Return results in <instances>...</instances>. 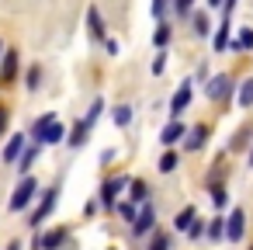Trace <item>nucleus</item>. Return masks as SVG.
Instances as JSON below:
<instances>
[{"label":"nucleus","instance_id":"obj_25","mask_svg":"<svg viewBox=\"0 0 253 250\" xmlns=\"http://www.w3.org/2000/svg\"><path fill=\"white\" fill-rule=\"evenodd\" d=\"M211 201H215V208H229V191L218 184V188H211Z\"/></svg>","mask_w":253,"mask_h":250},{"label":"nucleus","instance_id":"obj_19","mask_svg":"<svg viewBox=\"0 0 253 250\" xmlns=\"http://www.w3.org/2000/svg\"><path fill=\"white\" fill-rule=\"evenodd\" d=\"M128 191H132V201L146 205V198H149V184H146V181H132V184H128Z\"/></svg>","mask_w":253,"mask_h":250},{"label":"nucleus","instance_id":"obj_38","mask_svg":"<svg viewBox=\"0 0 253 250\" xmlns=\"http://www.w3.org/2000/svg\"><path fill=\"white\" fill-rule=\"evenodd\" d=\"M163 66H167V59H163V56H156V63H153V73H163Z\"/></svg>","mask_w":253,"mask_h":250},{"label":"nucleus","instance_id":"obj_28","mask_svg":"<svg viewBox=\"0 0 253 250\" xmlns=\"http://www.w3.org/2000/svg\"><path fill=\"white\" fill-rule=\"evenodd\" d=\"M170 39H173V32H170V25H160V28H156V35H153V42H156V46H167Z\"/></svg>","mask_w":253,"mask_h":250},{"label":"nucleus","instance_id":"obj_2","mask_svg":"<svg viewBox=\"0 0 253 250\" xmlns=\"http://www.w3.org/2000/svg\"><path fill=\"white\" fill-rule=\"evenodd\" d=\"M232 77H225V73H218V77H211L208 80V87H205V94L211 98V101H229L232 98Z\"/></svg>","mask_w":253,"mask_h":250},{"label":"nucleus","instance_id":"obj_5","mask_svg":"<svg viewBox=\"0 0 253 250\" xmlns=\"http://www.w3.org/2000/svg\"><path fill=\"white\" fill-rule=\"evenodd\" d=\"M128 184H132V181H128L125 174H122V177L104 181V184H101V205H108V208H111V205H115V198H118V191H125Z\"/></svg>","mask_w":253,"mask_h":250},{"label":"nucleus","instance_id":"obj_1","mask_svg":"<svg viewBox=\"0 0 253 250\" xmlns=\"http://www.w3.org/2000/svg\"><path fill=\"white\" fill-rule=\"evenodd\" d=\"M35 191H39V181L25 174V177H21V184H18V188H14V195H11V212H21V208L35 198Z\"/></svg>","mask_w":253,"mask_h":250},{"label":"nucleus","instance_id":"obj_17","mask_svg":"<svg viewBox=\"0 0 253 250\" xmlns=\"http://www.w3.org/2000/svg\"><path fill=\"white\" fill-rule=\"evenodd\" d=\"M229 18H222V25H218V32H215V49L222 52V49H229Z\"/></svg>","mask_w":253,"mask_h":250},{"label":"nucleus","instance_id":"obj_30","mask_svg":"<svg viewBox=\"0 0 253 250\" xmlns=\"http://www.w3.org/2000/svg\"><path fill=\"white\" fill-rule=\"evenodd\" d=\"M149 250H170V240H167V233H156V236L149 240Z\"/></svg>","mask_w":253,"mask_h":250},{"label":"nucleus","instance_id":"obj_32","mask_svg":"<svg viewBox=\"0 0 253 250\" xmlns=\"http://www.w3.org/2000/svg\"><path fill=\"white\" fill-rule=\"evenodd\" d=\"M39 80H42V70L32 66V70H28V91H39Z\"/></svg>","mask_w":253,"mask_h":250},{"label":"nucleus","instance_id":"obj_10","mask_svg":"<svg viewBox=\"0 0 253 250\" xmlns=\"http://www.w3.org/2000/svg\"><path fill=\"white\" fill-rule=\"evenodd\" d=\"M63 243H66V229H52V233L35 240V250H59Z\"/></svg>","mask_w":253,"mask_h":250},{"label":"nucleus","instance_id":"obj_31","mask_svg":"<svg viewBox=\"0 0 253 250\" xmlns=\"http://www.w3.org/2000/svg\"><path fill=\"white\" fill-rule=\"evenodd\" d=\"M205 229H208V222H198V219H194V222H191V229H187V236H191V240H201V236H205Z\"/></svg>","mask_w":253,"mask_h":250},{"label":"nucleus","instance_id":"obj_21","mask_svg":"<svg viewBox=\"0 0 253 250\" xmlns=\"http://www.w3.org/2000/svg\"><path fill=\"white\" fill-rule=\"evenodd\" d=\"M111 118H115V125H118V129H125V125L132 122V108H128V104H118Z\"/></svg>","mask_w":253,"mask_h":250},{"label":"nucleus","instance_id":"obj_11","mask_svg":"<svg viewBox=\"0 0 253 250\" xmlns=\"http://www.w3.org/2000/svg\"><path fill=\"white\" fill-rule=\"evenodd\" d=\"M184 136H187V129H184L180 122H170V125L160 132V143H163V146H177V143H184Z\"/></svg>","mask_w":253,"mask_h":250},{"label":"nucleus","instance_id":"obj_15","mask_svg":"<svg viewBox=\"0 0 253 250\" xmlns=\"http://www.w3.org/2000/svg\"><path fill=\"white\" fill-rule=\"evenodd\" d=\"M87 25H90V35H94V39H104V21H101V11H97V7L87 11Z\"/></svg>","mask_w":253,"mask_h":250},{"label":"nucleus","instance_id":"obj_24","mask_svg":"<svg viewBox=\"0 0 253 250\" xmlns=\"http://www.w3.org/2000/svg\"><path fill=\"white\" fill-rule=\"evenodd\" d=\"M101 111H104V101H101V98H97V101H94V104H90V111H87V118H84V125H87V129H90V125H94V122H97V118H101Z\"/></svg>","mask_w":253,"mask_h":250},{"label":"nucleus","instance_id":"obj_14","mask_svg":"<svg viewBox=\"0 0 253 250\" xmlns=\"http://www.w3.org/2000/svg\"><path fill=\"white\" fill-rule=\"evenodd\" d=\"M229 49H232V52H246V49H253V28H243L239 39L229 42Z\"/></svg>","mask_w":253,"mask_h":250},{"label":"nucleus","instance_id":"obj_37","mask_svg":"<svg viewBox=\"0 0 253 250\" xmlns=\"http://www.w3.org/2000/svg\"><path fill=\"white\" fill-rule=\"evenodd\" d=\"M7 118H11V115H7V108H4V104H0V132H4V129H7Z\"/></svg>","mask_w":253,"mask_h":250},{"label":"nucleus","instance_id":"obj_23","mask_svg":"<svg viewBox=\"0 0 253 250\" xmlns=\"http://www.w3.org/2000/svg\"><path fill=\"white\" fill-rule=\"evenodd\" d=\"M87 132H90V129H87L84 122H77V129L70 132V146H84V143H87Z\"/></svg>","mask_w":253,"mask_h":250},{"label":"nucleus","instance_id":"obj_35","mask_svg":"<svg viewBox=\"0 0 253 250\" xmlns=\"http://www.w3.org/2000/svg\"><path fill=\"white\" fill-rule=\"evenodd\" d=\"M163 11H167V0H153V18H163Z\"/></svg>","mask_w":253,"mask_h":250},{"label":"nucleus","instance_id":"obj_8","mask_svg":"<svg viewBox=\"0 0 253 250\" xmlns=\"http://www.w3.org/2000/svg\"><path fill=\"white\" fill-rule=\"evenodd\" d=\"M191 84H194V80H184V84L177 87V94L170 98V115H173V122H177V115L191 104Z\"/></svg>","mask_w":253,"mask_h":250},{"label":"nucleus","instance_id":"obj_12","mask_svg":"<svg viewBox=\"0 0 253 250\" xmlns=\"http://www.w3.org/2000/svg\"><path fill=\"white\" fill-rule=\"evenodd\" d=\"M208 143V125H194V129H187V136H184V150H201Z\"/></svg>","mask_w":253,"mask_h":250},{"label":"nucleus","instance_id":"obj_20","mask_svg":"<svg viewBox=\"0 0 253 250\" xmlns=\"http://www.w3.org/2000/svg\"><path fill=\"white\" fill-rule=\"evenodd\" d=\"M198 215H194V208L187 205V208H180V215L173 219V229H191V222H194Z\"/></svg>","mask_w":253,"mask_h":250},{"label":"nucleus","instance_id":"obj_4","mask_svg":"<svg viewBox=\"0 0 253 250\" xmlns=\"http://www.w3.org/2000/svg\"><path fill=\"white\" fill-rule=\"evenodd\" d=\"M243 233H246V212L236 205V208H232V215L225 219V240L239 243V240H243Z\"/></svg>","mask_w":253,"mask_h":250},{"label":"nucleus","instance_id":"obj_6","mask_svg":"<svg viewBox=\"0 0 253 250\" xmlns=\"http://www.w3.org/2000/svg\"><path fill=\"white\" fill-rule=\"evenodd\" d=\"M0 59H4V63H0V87H11V84H14V77H18V52H14V49H7Z\"/></svg>","mask_w":253,"mask_h":250},{"label":"nucleus","instance_id":"obj_16","mask_svg":"<svg viewBox=\"0 0 253 250\" xmlns=\"http://www.w3.org/2000/svg\"><path fill=\"white\" fill-rule=\"evenodd\" d=\"M191 21H194V35H201V39H205V35L211 32V21H208V14H205V11H194V14H191Z\"/></svg>","mask_w":253,"mask_h":250},{"label":"nucleus","instance_id":"obj_3","mask_svg":"<svg viewBox=\"0 0 253 250\" xmlns=\"http://www.w3.org/2000/svg\"><path fill=\"white\" fill-rule=\"evenodd\" d=\"M56 201H59V188H49V191L42 195V205H39V208L32 212V219H28V226H35V229H39V226L45 222V215H49V212L56 208Z\"/></svg>","mask_w":253,"mask_h":250},{"label":"nucleus","instance_id":"obj_39","mask_svg":"<svg viewBox=\"0 0 253 250\" xmlns=\"http://www.w3.org/2000/svg\"><path fill=\"white\" fill-rule=\"evenodd\" d=\"M208 4H211V7H218V4H222V0H208Z\"/></svg>","mask_w":253,"mask_h":250},{"label":"nucleus","instance_id":"obj_40","mask_svg":"<svg viewBox=\"0 0 253 250\" xmlns=\"http://www.w3.org/2000/svg\"><path fill=\"white\" fill-rule=\"evenodd\" d=\"M250 167H253V150H250Z\"/></svg>","mask_w":253,"mask_h":250},{"label":"nucleus","instance_id":"obj_22","mask_svg":"<svg viewBox=\"0 0 253 250\" xmlns=\"http://www.w3.org/2000/svg\"><path fill=\"white\" fill-rule=\"evenodd\" d=\"M35 156H39V146H28V150H25V153L18 156V170L25 174V170H28L32 163H35Z\"/></svg>","mask_w":253,"mask_h":250},{"label":"nucleus","instance_id":"obj_34","mask_svg":"<svg viewBox=\"0 0 253 250\" xmlns=\"http://www.w3.org/2000/svg\"><path fill=\"white\" fill-rule=\"evenodd\" d=\"M191 4H194V0H173V11L177 14H191Z\"/></svg>","mask_w":253,"mask_h":250},{"label":"nucleus","instance_id":"obj_33","mask_svg":"<svg viewBox=\"0 0 253 250\" xmlns=\"http://www.w3.org/2000/svg\"><path fill=\"white\" fill-rule=\"evenodd\" d=\"M118 212H122V219H128V222H135V205H132V201H125V205H118Z\"/></svg>","mask_w":253,"mask_h":250},{"label":"nucleus","instance_id":"obj_9","mask_svg":"<svg viewBox=\"0 0 253 250\" xmlns=\"http://www.w3.org/2000/svg\"><path fill=\"white\" fill-rule=\"evenodd\" d=\"M63 136H66V129L59 125V122H52V125H45L42 132H39V146H56V143H63Z\"/></svg>","mask_w":253,"mask_h":250},{"label":"nucleus","instance_id":"obj_7","mask_svg":"<svg viewBox=\"0 0 253 250\" xmlns=\"http://www.w3.org/2000/svg\"><path fill=\"white\" fill-rule=\"evenodd\" d=\"M153 226H156V208H153V205H142V212H139L135 222H132V233H135V236H146V233H153Z\"/></svg>","mask_w":253,"mask_h":250},{"label":"nucleus","instance_id":"obj_29","mask_svg":"<svg viewBox=\"0 0 253 250\" xmlns=\"http://www.w3.org/2000/svg\"><path fill=\"white\" fill-rule=\"evenodd\" d=\"M52 122H56V115H42V118H39V122L32 125V139H39V132H42L45 125H52Z\"/></svg>","mask_w":253,"mask_h":250},{"label":"nucleus","instance_id":"obj_26","mask_svg":"<svg viewBox=\"0 0 253 250\" xmlns=\"http://www.w3.org/2000/svg\"><path fill=\"white\" fill-rule=\"evenodd\" d=\"M205 233H208V236H211V240H222V236H225V219H211V222H208V229H205Z\"/></svg>","mask_w":253,"mask_h":250},{"label":"nucleus","instance_id":"obj_27","mask_svg":"<svg viewBox=\"0 0 253 250\" xmlns=\"http://www.w3.org/2000/svg\"><path fill=\"white\" fill-rule=\"evenodd\" d=\"M239 104H243V108L253 104V80H246V84L239 87Z\"/></svg>","mask_w":253,"mask_h":250},{"label":"nucleus","instance_id":"obj_18","mask_svg":"<svg viewBox=\"0 0 253 250\" xmlns=\"http://www.w3.org/2000/svg\"><path fill=\"white\" fill-rule=\"evenodd\" d=\"M177 167H180V156H177L173 150H167V153L160 156V170H163V174H173Z\"/></svg>","mask_w":253,"mask_h":250},{"label":"nucleus","instance_id":"obj_41","mask_svg":"<svg viewBox=\"0 0 253 250\" xmlns=\"http://www.w3.org/2000/svg\"><path fill=\"white\" fill-rule=\"evenodd\" d=\"M0 56H4V42H0Z\"/></svg>","mask_w":253,"mask_h":250},{"label":"nucleus","instance_id":"obj_13","mask_svg":"<svg viewBox=\"0 0 253 250\" xmlns=\"http://www.w3.org/2000/svg\"><path fill=\"white\" fill-rule=\"evenodd\" d=\"M21 153H25V136H11V143L4 146V160H7V163H14Z\"/></svg>","mask_w":253,"mask_h":250},{"label":"nucleus","instance_id":"obj_42","mask_svg":"<svg viewBox=\"0 0 253 250\" xmlns=\"http://www.w3.org/2000/svg\"><path fill=\"white\" fill-rule=\"evenodd\" d=\"M250 250H253V243H250Z\"/></svg>","mask_w":253,"mask_h":250},{"label":"nucleus","instance_id":"obj_36","mask_svg":"<svg viewBox=\"0 0 253 250\" xmlns=\"http://www.w3.org/2000/svg\"><path fill=\"white\" fill-rule=\"evenodd\" d=\"M208 77H211V73H208V63H201V66H198V80L208 84Z\"/></svg>","mask_w":253,"mask_h":250}]
</instances>
